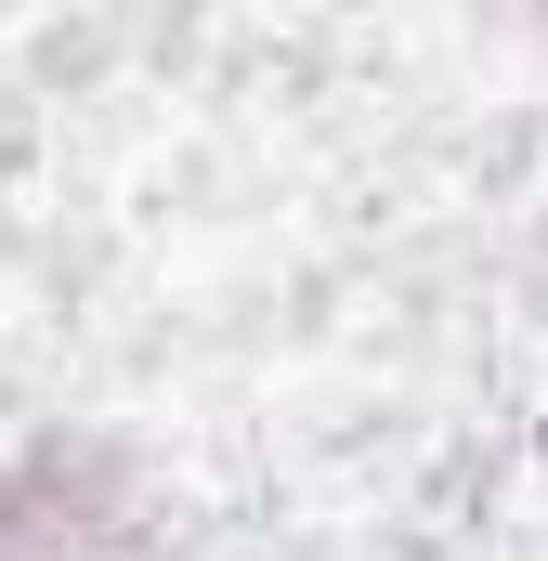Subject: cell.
<instances>
[{"label": "cell", "instance_id": "1", "mask_svg": "<svg viewBox=\"0 0 548 561\" xmlns=\"http://www.w3.org/2000/svg\"><path fill=\"white\" fill-rule=\"evenodd\" d=\"M144 523V483L105 431H26L0 444V561H92Z\"/></svg>", "mask_w": 548, "mask_h": 561}]
</instances>
